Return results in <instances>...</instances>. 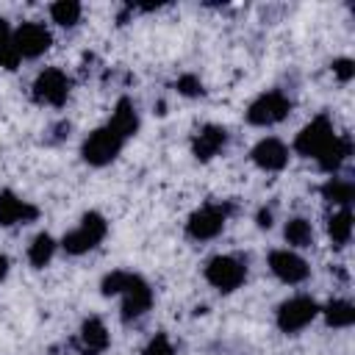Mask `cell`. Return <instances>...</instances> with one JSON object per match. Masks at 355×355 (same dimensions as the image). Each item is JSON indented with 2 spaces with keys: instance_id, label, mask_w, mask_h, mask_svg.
Here are the masks:
<instances>
[{
  "instance_id": "7402d4cb",
  "label": "cell",
  "mask_w": 355,
  "mask_h": 355,
  "mask_svg": "<svg viewBox=\"0 0 355 355\" xmlns=\"http://www.w3.org/2000/svg\"><path fill=\"white\" fill-rule=\"evenodd\" d=\"M83 17V6L75 3V0H58L50 6V19L58 25V28H75Z\"/></svg>"
},
{
  "instance_id": "6da1fadb",
  "label": "cell",
  "mask_w": 355,
  "mask_h": 355,
  "mask_svg": "<svg viewBox=\"0 0 355 355\" xmlns=\"http://www.w3.org/2000/svg\"><path fill=\"white\" fill-rule=\"evenodd\" d=\"M103 294L122 300V322H136L153 308V288L133 272H111L103 277Z\"/></svg>"
},
{
  "instance_id": "277c9868",
  "label": "cell",
  "mask_w": 355,
  "mask_h": 355,
  "mask_svg": "<svg viewBox=\"0 0 355 355\" xmlns=\"http://www.w3.org/2000/svg\"><path fill=\"white\" fill-rule=\"evenodd\" d=\"M125 141H128V139H125L114 125L105 122L103 128L92 130V133L83 139L80 155H83V161H86L89 166H105V164H111V161L122 153Z\"/></svg>"
},
{
  "instance_id": "603a6c76",
  "label": "cell",
  "mask_w": 355,
  "mask_h": 355,
  "mask_svg": "<svg viewBox=\"0 0 355 355\" xmlns=\"http://www.w3.org/2000/svg\"><path fill=\"white\" fill-rule=\"evenodd\" d=\"M19 64V55L14 53V28L0 17V67L14 69Z\"/></svg>"
},
{
  "instance_id": "52a82bcc",
  "label": "cell",
  "mask_w": 355,
  "mask_h": 355,
  "mask_svg": "<svg viewBox=\"0 0 355 355\" xmlns=\"http://www.w3.org/2000/svg\"><path fill=\"white\" fill-rule=\"evenodd\" d=\"M205 280L216 291L230 294L241 288V283L247 280V261H241L239 255H214L205 263Z\"/></svg>"
},
{
  "instance_id": "e0dca14e",
  "label": "cell",
  "mask_w": 355,
  "mask_h": 355,
  "mask_svg": "<svg viewBox=\"0 0 355 355\" xmlns=\"http://www.w3.org/2000/svg\"><path fill=\"white\" fill-rule=\"evenodd\" d=\"M327 236L333 241V247H347L352 239V205L349 208H333L330 219H327Z\"/></svg>"
},
{
  "instance_id": "cb8c5ba5",
  "label": "cell",
  "mask_w": 355,
  "mask_h": 355,
  "mask_svg": "<svg viewBox=\"0 0 355 355\" xmlns=\"http://www.w3.org/2000/svg\"><path fill=\"white\" fill-rule=\"evenodd\" d=\"M178 92L183 94V97H200L205 89H202V80L197 78V75H180L178 78Z\"/></svg>"
},
{
  "instance_id": "ac0fdd59",
  "label": "cell",
  "mask_w": 355,
  "mask_h": 355,
  "mask_svg": "<svg viewBox=\"0 0 355 355\" xmlns=\"http://www.w3.org/2000/svg\"><path fill=\"white\" fill-rule=\"evenodd\" d=\"M108 125H114V128H116V130H119L125 139L136 136V130H139V111H136L133 100L122 97V100L114 105V114H111Z\"/></svg>"
},
{
  "instance_id": "8992f818",
  "label": "cell",
  "mask_w": 355,
  "mask_h": 355,
  "mask_svg": "<svg viewBox=\"0 0 355 355\" xmlns=\"http://www.w3.org/2000/svg\"><path fill=\"white\" fill-rule=\"evenodd\" d=\"M291 97L280 89H269V92H261L244 111L247 122L255 125V128H272L277 122H283L288 114H291Z\"/></svg>"
},
{
  "instance_id": "7a4b0ae2",
  "label": "cell",
  "mask_w": 355,
  "mask_h": 355,
  "mask_svg": "<svg viewBox=\"0 0 355 355\" xmlns=\"http://www.w3.org/2000/svg\"><path fill=\"white\" fill-rule=\"evenodd\" d=\"M338 136H341V133H336L333 119H330L327 114H319V116H313V119L297 133L291 150H294L297 155L313 158V161L319 164V161L333 150V144L338 141Z\"/></svg>"
},
{
  "instance_id": "5bb4252c",
  "label": "cell",
  "mask_w": 355,
  "mask_h": 355,
  "mask_svg": "<svg viewBox=\"0 0 355 355\" xmlns=\"http://www.w3.org/2000/svg\"><path fill=\"white\" fill-rule=\"evenodd\" d=\"M39 216L36 205H31L28 200L17 197L14 191H0V225L11 227V225H28Z\"/></svg>"
},
{
  "instance_id": "4fadbf2b",
  "label": "cell",
  "mask_w": 355,
  "mask_h": 355,
  "mask_svg": "<svg viewBox=\"0 0 355 355\" xmlns=\"http://www.w3.org/2000/svg\"><path fill=\"white\" fill-rule=\"evenodd\" d=\"M230 141V133L227 128L222 125H202L197 133H194V141H191V153L200 158V161H211L214 155H219Z\"/></svg>"
},
{
  "instance_id": "5b68a950",
  "label": "cell",
  "mask_w": 355,
  "mask_h": 355,
  "mask_svg": "<svg viewBox=\"0 0 355 355\" xmlns=\"http://www.w3.org/2000/svg\"><path fill=\"white\" fill-rule=\"evenodd\" d=\"M319 311H322V305L311 294H294V297H288V300H283L277 305L275 322H277V327L283 333L297 336V333H302L319 316Z\"/></svg>"
},
{
  "instance_id": "d4e9b609",
  "label": "cell",
  "mask_w": 355,
  "mask_h": 355,
  "mask_svg": "<svg viewBox=\"0 0 355 355\" xmlns=\"http://www.w3.org/2000/svg\"><path fill=\"white\" fill-rule=\"evenodd\" d=\"M141 355H175V347H172V341L164 333H158V336L150 338V344L144 347Z\"/></svg>"
},
{
  "instance_id": "d6986e66",
  "label": "cell",
  "mask_w": 355,
  "mask_h": 355,
  "mask_svg": "<svg viewBox=\"0 0 355 355\" xmlns=\"http://www.w3.org/2000/svg\"><path fill=\"white\" fill-rule=\"evenodd\" d=\"M283 239L288 244V250H305L313 244V225L305 219V216H291L283 227Z\"/></svg>"
},
{
  "instance_id": "9a60e30c",
  "label": "cell",
  "mask_w": 355,
  "mask_h": 355,
  "mask_svg": "<svg viewBox=\"0 0 355 355\" xmlns=\"http://www.w3.org/2000/svg\"><path fill=\"white\" fill-rule=\"evenodd\" d=\"M80 349H83V355H100L105 347H108V341H111V336H108V327H105V322L100 319V316H89L83 324H80Z\"/></svg>"
},
{
  "instance_id": "4316f807",
  "label": "cell",
  "mask_w": 355,
  "mask_h": 355,
  "mask_svg": "<svg viewBox=\"0 0 355 355\" xmlns=\"http://www.w3.org/2000/svg\"><path fill=\"white\" fill-rule=\"evenodd\" d=\"M258 227H272V211L269 208H263L258 214Z\"/></svg>"
},
{
  "instance_id": "8fae6325",
  "label": "cell",
  "mask_w": 355,
  "mask_h": 355,
  "mask_svg": "<svg viewBox=\"0 0 355 355\" xmlns=\"http://www.w3.org/2000/svg\"><path fill=\"white\" fill-rule=\"evenodd\" d=\"M266 263H269V272H272L280 283H286V286H300V283H305L308 275H311L308 261H305L297 250H288V247L272 250Z\"/></svg>"
},
{
  "instance_id": "44dd1931",
  "label": "cell",
  "mask_w": 355,
  "mask_h": 355,
  "mask_svg": "<svg viewBox=\"0 0 355 355\" xmlns=\"http://www.w3.org/2000/svg\"><path fill=\"white\" fill-rule=\"evenodd\" d=\"M55 250H58V241H55L50 233H39V236L31 241V247H28V261H31V266H36V269L47 266V263L53 261Z\"/></svg>"
},
{
  "instance_id": "3957f363",
  "label": "cell",
  "mask_w": 355,
  "mask_h": 355,
  "mask_svg": "<svg viewBox=\"0 0 355 355\" xmlns=\"http://www.w3.org/2000/svg\"><path fill=\"white\" fill-rule=\"evenodd\" d=\"M105 233H108L105 216L97 214V211H89V214L80 216V222L69 233H64L61 247L69 255H83V252H92L94 247H100V241L105 239Z\"/></svg>"
},
{
  "instance_id": "2e32d148",
  "label": "cell",
  "mask_w": 355,
  "mask_h": 355,
  "mask_svg": "<svg viewBox=\"0 0 355 355\" xmlns=\"http://www.w3.org/2000/svg\"><path fill=\"white\" fill-rule=\"evenodd\" d=\"M352 194H355V186L344 175H330L322 183V200L330 202L333 208H349L352 205Z\"/></svg>"
},
{
  "instance_id": "ffe728a7",
  "label": "cell",
  "mask_w": 355,
  "mask_h": 355,
  "mask_svg": "<svg viewBox=\"0 0 355 355\" xmlns=\"http://www.w3.org/2000/svg\"><path fill=\"white\" fill-rule=\"evenodd\" d=\"M319 313L324 316V322H327L330 327H338V330H347V327H352V322H355V308H352L349 300H333V302H327Z\"/></svg>"
},
{
  "instance_id": "9c48e42d",
  "label": "cell",
  "mask_w": 355,
  "mask_h": 355,
  "mask_svg": "<svg viewBox=\"0 0 355 355\" xmlns=\"http://www.w3.org/2000/svg\"><path fill=\"white\" fill-rule=\"evenodd\" d=\"M53 44V33L44 22H36V19H28L22 25L14 28V53L19 55V61H31V58H39L50 50Z\"/></svg>"
},
{
  "instance_id": "30bf717a",
  "label": "cell",
  "mask_w": 355,
  "mask_h": 355,
  "mask_svg": "<svg viewBox=\"0 0 355 355\" xmlns=\"http://www.w3.org/2000/svg\"><path fill=\"white\" fill-rule=\"evenodd\" d=\"M227 214H230L227 205H219V202H208V205L197 208L189 216V222H186L189 239H194V241H211V239H216L225 230V225H227Z\"/></svg>"
},
{
  "instance_id": "ba28073f",
  "label": "cell",
  "mask_w": 355,
  "mask_h": 355,
  "mask_svg": "<svg viewBox=\"0 0 355 355\" xmlns=\"http://www.w3.org/2000/svg\"><path fill=\"white\" fill-rule=\"evenodd\" d=\"M69 92H72V80H69V75H67L64 69H58V67H44V69L36 75V80H33V100H36L39 105H53V108H58V105L67 103Z\"/></svg>"
},
{
  "instance_id": "7c38bea8",
  "label": "cell",
  "mask_w": 355,
  "mask_h": 355,
  "mask_svg": "<svg viewBox=\"0 0 355 355\" xmlns=\"http://www.w3.org/2000/svg\"><path fill=\"white\" fill-rule=\"evenodd\" d=\"M288 158H291V147L283 139H277V136H263L250 150V161L258 169H263V172H280V169H286Z\"/></svg>"
},
{
  "instance_id": "83f0119b",
  "label": "cell",
  "mask_w": 355,
  "mask_h": 355,
  "mask_svg": "<svg viewBox=\"0 0 355 355\" xmlns=\"http://www.w3.org/2000/svg\"><path fill=\"white\" fill-rule=\"evenodd\" d=\"M6 275H8V258H6V255H0V283L6 280Z\"/></svg>"
},
{
  "instance_id": "484cf974",
  "label": "cell",
  "mask_w": 355,
  "mask_h": 355,
  "mask_svg": "<svg viewBox=\"0 0 355 355\" xmlns=\"http://www.w3.org/2000/svg\"><path fill=\"white\" fill-rule=\"evenodd\" d=\"M333 75H336L341 83H349L352 75H355V64H352V58H336V61H333Z\"/></svg>"
}]
</instances>
